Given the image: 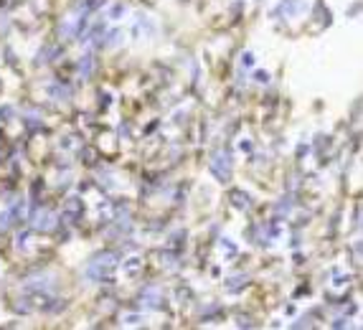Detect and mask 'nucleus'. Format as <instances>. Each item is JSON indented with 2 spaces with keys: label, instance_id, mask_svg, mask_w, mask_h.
Segmentation results:
<instances>
[{
  "label": "nucleus",
  "instance_id": "1",
  "mask_svg": "<svg viewBox=\"0 0 363 330\" xmlns=\"http://www.w3.org/2000/svg\"><path fill=\"white\" fill-rule=\"evenodd\" d=\"M114 256L112 254H104V256H97L92 264H89V270H87V275L89 277H94V280H104V275L114 267V261H112Z\"/></svg>",
  "mask_w": 363,
  "mask_h": 330
}]
</instances>
